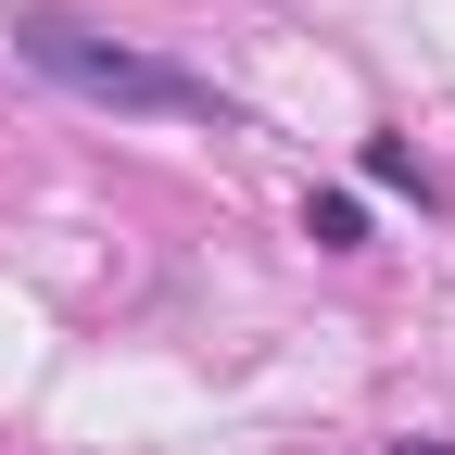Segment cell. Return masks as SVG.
I'll return each mask as SVG.
<instances>
[{
	"label": "cell",
	"mask_w": 455,
	"mask_h": 455,
	"mask_svg": "<svg viewBox=\"0 0 455 455\" xmlns=\"http://www.w3.org/2000/svg\"><path fill=\"white\" fill-rule=\"evenodd\" d=\"M13 51L51 76V89H76V101H114V114H178V127H228V101L203 89V76H178V64H152V51H127V38H101V26H76V13H13Z\"/></svg>",
	"instance_id": "cell-1"
},
{
	"label": "cell",
	"mask_w": 455,
	"mask_h": 455,
	"mask_svg": "<svg viewBox=\"0 0 455 455\" xmlns=\"http://www.w3.org/2000/svg\"><path fill=\"white\" fill-rule=\"evenodd\" d=\"M304 228H316L329 253H355V241H367V215H355V190H316V203H304Z\"/></svg>",
	"instance_id": "cell-2"
},
{
	"label": "cell",
	"mask_w": 455,
	"mask_h": 455,
	"mask_svg": "<svg viewBox=\"0 0 455 455\" xmlns=\"http://www.w3.org/2000/svg\"><path fill=\"white\" fill-rule=\"evenodd\" d=\"M367 178H379V190H418V203H430V178H418V152H405V140H367Z\"/></svg>",
	"instance_id": "cell-3"
},
{
	"label": "cell",
	"mask_w": 455,
	"mask_h": 455,
	"mask_svg": "<svg viewBox=\"0 0 455 455\" xmlns=\"http://www.w3.org/2000/svg\"><path fill=\"white\" fill-rule=\"evenodd\" d=\"M392 455H455V443H392Z\"/></svg>",
	"instance_id": "cell-4"
}]
</instances>
